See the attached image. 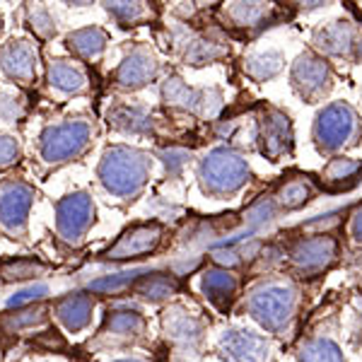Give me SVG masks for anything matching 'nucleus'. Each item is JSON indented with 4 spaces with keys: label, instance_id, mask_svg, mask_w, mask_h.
Returning a JSON list of instances; mask_svg holds the SVG:
<instances>
[{
    "label": "nucleus",
    "instance_id": "15",
    "mask_svg": "<svg viewBox=\"0 0 362 362\" xmlns=\"http://www.w3.org/2000/svg\"><path fill=\"white\" fill-rule=\"evenodd\" d=\"M44 80L49 90L63 99L85 97L90 92V78H87L83 63L70 61V58H54L46 63Z\"/></svg>",
    "mask_w": 362,
    "mask_h": 362
},
{
    "label": "nucleus",
    "instance_id": "19",
    "mask_svg": "<svg viewBox=\"0 0 362 362\" xmlns=\"http://www.w3.org/2000/svg\"><path fill=\"white\" fill-rule=\"evenodd\" d=\"M63 46H66V51L75 58V61L92 63V61H97V58H102L104 51H107L109 32L99 25L73 29V32L66 34Z\"/></svg>",
    "mask_w": 362,
    "mask_h": 362
},
{
    "label": "nucleus",
    "instance_id": "28",
    "mask_svg": "<svg viewBox=\"0 0 362 362\" xmlns=\"http://www.w3.org/2000/svg\"><path fill=\"white\" fill-rule=\"evenodd\" d=\"M177 288H179L177 280L162 276V273H150V276H143L138 280V293L153 302H160V300H165V297L174 295Z\"/></svg>",
    "mask_w": 362,
    "mask_h": 362
},
{
    "label": "nucleus",
    "instance_id": "29",
    "mask_svg": "<svg viewBox=\"0 0 362 362\" xmlns=\"http://www.w3.org/2000/svg\"><path fill=\"white\" fill-rule=\"evenodd\" d=\"M27 114V99L20 92L0 90V124H20Z\"/></svg>",
    "mask_w": 362,
    "mask_h": 362
},
{
    "label": "nucleus",
    "instance_id": "31",
    "mask_svg": "<svg viewBox=\"0 0 362 362\" xmlns=\"http://www.w3.org/2000/svg\"><path fill=\"white\" fill-rule=\"evenodd\" d=\"M44 273V264L34 259H10L0 264V276L5 280H29Z\"/></svg>",
    "mask_w": 362,
    "mask_h": 362
},
{
    "label": "nucleus",
    "instance_id": "21",
    "mask_svg": "<svg viewBox=\"0 0 362 362\" xmlns=\"http://www.w3.org/2000/svg\"><path fill=\"white\" fill-rule=\"evenodd\" d=\"M227 20L239 29L261 32L264 27H271L273 10L266 0H237L227 10Z\"/></svg>",
    "mask_w": 362,
    "mask_h": 362
},
{
    "label": "nucleus",
    "instance_id": "9",
    "mask_svg": "<svg viewBox=\"0 0 362 362\" xmlns=\"http://www.w3.org/2000/svg\"><path fill=\"white\" fill-rule=\"evenodd\" d=\"M160 75V61L155 51L145 44H136L126 51L119 68L114 70V87L121 92H140Z\"/></svg>",
    "mask_w": 362,
    "mask_h": 362
},
{
    "label": "nucleus",
    "instance_id": "5",
    "mask_svg": "<svg viewBox=\"0 0 362 362\" xmlns=\"http://www.w3.org/2000/svg\"><path fill=\"white\" fill-rule=\"evenodd\" d=\"M162 102L177 112L198 116V119H215L223 109V92L218 87H191L179 75H169L162 83Z\"/></svg>",
    "mask_w": 362,
    "mask_h": 362
},
{
    "label": "nucleus",
    "instance_id": "11",
    "mask_svg": "<svg viewBox=\"0 0 362 362\" xmlns=\"http://www.w3.org/2000/svg\"><path fill=\"white\" fill-rule=\"evenodd\" d=\"M0 73L20 90H29L39 75L37 44L29 39H8L0 44Z\"/></svg>",
    "mask_w": 362,
    "mask_h": 362
},
{
    "label": "nucleus",
    "instance_id": "39",
    "mask_svg": "<svg viewBox=\"0 0 362 362\" xmlns=\"http://www.w3.org/2000/svg\"><path fill=\"white\" fill-rule=\"evenodd\" d=\"M353 237L362 242V208L353 215Z\"/></svg>",
    "mask_w": 362,
    "mask_h": 362
},
{
    "label": "nucleus",
    "instance_id": "14",
    "mask_svg": "<svg viewBox=\"0 0 362 362\" xmlns=\"http://www.w3.org/2000/svg\"><path fill=\"white\" fill-rule=\"evenodd\" d=\"M174 46H177V54L181 56V61L191 68H203L210 63H218L230 54V49L218 42V39L208 37L203 32H194V29L181 27L174 37Z\"/></svg>",
    "mask_w": 362,
    "mask_h": 362
},
{
    "label": "nucleus",
    "instance_id": "42",
    "mask_svg": "<svg viewBox=\"0 0 362 362\" xmlns=\"http://www.w3.org/2000/svg\"><path fill=\"white\" fill-rule=\"evenodd\" d=\"M119 362H138V360H119Z\"/></svg>",
    "mask_w": 362,
    "mask_h": 362
},
{
    "label": "nucleus",
    "instance_id": "37",
    "mask_svg": "<svg viewBox=\"0 0 362 362\" xmlns=\"http://www.w3.org/2000/svg\"><path fill=\"white\" fill-rule=\"evenodd\" d=\"M49 290L44 288V285H34V288L29 290H22V293H17L15 297H10L8 300V307H25L29 302H37L39 297H44Z\"/></svg>",
    "mask_w": 362,
    "mask_h": 362
},
{
    "label": "nucleus",
    "instance_id": "30",
    "mask_svg": "<svg viewBox=\"0 0 362 362\" xmlns=\"http://www.w3.org/2000/svg\"><path fill=\"white\" fill-rule=\"evenodd\" d=\"M143 317L138 312H131V309H126V312H109L107 317V331H112L116 336H136L143 331Z\"/></svg>",
    "mask_w": 362,
    "mask_h": 362
},
{
    "label": "nucleus",
    "instance_id": "23",
    "mask_svg": "<svg viewBox=\"0 0 362 362\" xmlns=\"http://www.w3.org/2000/svg\"><path fill=\"white\" fill-rule=\"evenodd\" d=\"M102 8L119 27H140L155 17L150 0H102Z\"/></svg>",
    "mask_w": 362,
    "mask_h": 362
},
{
    "label": "nucleus",
    "instance_id": "3",
    "mask_svg": "<svg viewBox=\"0 0 362 362\" xmlns=\"http://www.w3.org/2000/svg\"><path fill=\"white\" fill-rule=\"evenodd\" d=\"M251 169L242 155L232 148H213L198 162V184L203 194L227 198L247 186Z\"/></svg>",
    "mask_w": 362,
    "mask_h": 362
},
{
    "label": "nucleus",
    "instance_id": "27",
    "mask_svg": "<svg viewBox=\"0 0 362 362\" xmlns=\"http://www.w3.org/2000/svg\"><path fill=\"white\" fill-rule=\"evenodd\" d=\"M165 326L177 341L189 343V341H198V338H201V324H198V319L189 317V314L179 307H174L172 312H167Z\"/></svg>",
    "mask_w": 362,
    "mask_h": 362
},
{
    "label": "nucleus",
    "instance_id": "22",
    "mask_svg": "<svg viewBox=\"0 0 362 362\" xmlns=\"http://www.w3.org/2000/svg\"><path fill=\"white\" fill-rule=\"evenodd\" d=\"M92 309H95V300H92L90 295L73 293V295L61 297V300L56 302L54 312L68 331H80L90 324Z\"/></svg>",
    "mask_w": 362,
    "mask_h": 362
},
{
    "label": "nucleus",
    "instance_id": "41",
    "mask_svg": "<svg viewBox=\"0 0 362 362\" xmlns=\"http://www.w3.org/2000/svg\"><path fill=\"white\" fill-rule=\"evenodd\" d=\"M0 37H3V17H0Z\"/></svg>",
    "mask_w": 362,
    "mask_h": 362
},
{
    "label": "nucleus",
    "instance_id": "36",
    "mask_svg": "<svg viewBox=\"0 0 362 362\" xmlns=\"http://www.w3.org/2000/svg\"><path fill=\"white\" fill-rule=\"evenodd\" d=\"M160 157H162L165 167H167L172 174H179L181 169L186 167V162H189V153H186V150H181V148H169V150H165V153H162Z\"/></svg>",
    "mask_w": 362,
    "mask_h": 362
},
{
    "label": "nucleus",
    "instance_id": "18",
    "mask_svg": "<svg viewBox=\"0 0 362 362\" xmlns=\"http://www.w3.org/2000/svg\"><path fill=\"white\" fill-rule=\"evenodd\" d=\"M107 124L124 136H150L155 131V116L145 104L116 102L107 112Z\"/></svg>",
    "mask_w": 362,
    "mask_h": 362
},
{
    "label": "nucleus",
    "instance_id": "8",
    "mask_svg": "<svg viewBox=\"0 0 362 362\" xmlns=\"http://www.w3.org/2000/svg\"><path fill=\"white\" fill-rule=\"evenodd\" d=\"M95 225V201L87 191H73L56 203V232L63 242L80 244Z\"/></svg>",
    "mask_w": 362,
    "mask_h": 362
},
{
    "label": "nucleus",
    "instance_id": "24",
    "mask_svg": "<svg viewBox=\"0 0 362 362\" xmlns=\"http://www.w3.org/2000/svg\"><path fill=\"white\" fill-rule=\"evenodd\" d=\"M25 27L39 42H51L58 37V17L49 5L39 3V0H29L25 5Z\"/></svg>",
    "mask_w": 362,
    "mask_h": 362
},
{
    "label": "nucleus",
    "instance_id": "38",
    "mask_svg": "<svg viewBox=\"0 0 362 362\" xmlns=\"http://www.w3.org/2000/svg\"><path fill=\"white\" fill-rule=\"evenodd\" d=\"M293 3L297 5V8H302L305 13H312V10H319L324 8L329 0H293Z\"/></svg>",
    "mask_w": 362,
    "mask_h": 362
},
{
    "label": "nucleus",
    "instance_id": "6",
    "mask_svg": "<svg viewBox=\"0 0 362 362\" xmlns=\"http://www.w3.org/2000/svg\"><path fill=\"white\" fill-rule=\"evenodd\" d=\"M297 295L288 283H266L249 297V312L271 331H280L295 312Z\"/></svg>",
    "mask_w": 362,
    "mask_h": 362
},
{
    "label": "nucleus",
    "instance_id": "2",
    "mask_svg": "<svg viewBox=\"0 0 362 362\" xmlns=\"http://www.w3.org/2000/svg\"><path fill=\"white\" fill-rule=\"evenodd\" d=\"M95 124L83 116L49 124L39 133V157L49 167H63L78 162L95 143Z\"/></svg>",
    "mask_w": 362,
    "mask_h": 362
},
{
    "label": "nucleus",
    "instance_id": "32",
    "mask_svg": "<svg viewBox=\"0 0 362 362\" xmlns=\"http://www.w3.org/2000/svg\"><path fill=\"white\" fill-rule=\"evenodd\" d=\"M312 196V186L305 179H293L278 191V203L285 208H300L305 206Z\"/></svg>",
    "mask_w": 362,
    "mask_h": 362
},
{
    "label": "nucleus",
    "instance_id": "13",
    "mask_svg": "<svg viewBox=\"0 0 362 362\" xmlns=\"http://www.w3.org/2000/svg\"><path fill=\"white\" fill-rule=\"evenodd\" d=\"M314 49L334 58H353L362 63V29L353 22L338 20L329 27H321L314 34Z\"/></svg>",
    "mask_w": 362,
    "mask_h": 362
},
{
    "label": "nucleus",
    "instance_id": "1",
    "mask_svg": "<svg viewBox=\"0 0 362 362\" xmlns=\"http://www.w3.org/2000/svg\"><path fill=\"white\" fill-rule=\"evenodd\" d=\"M153 172V157L145 150L131 148V145H112L104 150L97 167L99 184L107 194L121 201H133L145 189Z\"/></svg>",
    "mask_w": 362,
    "mask_h": 362
},
{
    "label": "nucleus",
    "instance_id": "40",
    "mask_svg": "<svg viewBox=\"0 0 362 362\" xmlns=\"http://www.w3.org/2000/svg\"><path fill=\"white\" fill-rule=\"evenodd\" d=\"M66 5H70V8H90L92 3H97V0H63Z\"/></svg>",
    "mask_w": 362,
    "mask_h": 362
},
{
    "label": "nucleus",
    "instance_id": "12",
    "mask_svg": "<svg viewBox=\"0 0 362 362\" xmlns=\"http://www.w3.org/2000/svg\"><path fill=\"white\" fill-rule=\"evenodd\" d=\"M254 140L259 145L261 155L268 157L271 162H280L285 155L293 153V124L290 116L283 114L280 109H266L264 116L256 121Z\"/></svg>",
    "mask_w": 362,
    "mask_h": 362
},
{
    "label": "nucleus",
    "instance_id": "4",
    "mask_svg": "<svg viewBox=\"0 0 362 362\" xmlns=\"http://www.w3.org/2000/svg\"><path fill=\"white\" fill-rule=\"evenodd\" d=\"M312 140L319 153L334 155L353 148L362 140V121L358 112L346 102H334L324 107L314 119Z\"/></svg>",
    "mask_w": 362,
    "mask_h": 362
},
{
    "label": "nucleus",
    "instance_id": "34",
    "mask_svg": "<svg viewBox=\"0 0 362 362\" xmlns=\"http://www.w3.org/2000/svg\"><path fill=\"white\" fill-rule=\"evenodd\" d=\"M22 160V143L13 133L0 131V172H8Z\"/></svg>",
    "mask_w": 362,
    "mask_h": 362
},
{
    "label": "nucleus",
    "instance_id": "17",
    "mask_svg": "<svg viewBox=\"0 0 362 362\" xmlns=\"http://www.w3.org/2000/svg\"><path fill=\"white\" fill-rule=\"evenodd\" d=\"M225 362H268L271 348L266 338L251 334V331H227L220 341Z\"/></svg>",
    "mask_w": 362,
    "mask_h": 362
},
{
    "label": "nucleus",
    "instance_id": "26",
    "mask_svg": "<svg viewBox=\"0 0 362 362\" xmlns=\"http://www.w3.org/2000/svg\"><path fill=\"white\" fill-rule=\"evenodd\" d=\"M283 68H285V58L280 51H261V54H251L244 58V73L254 83L273 80Z\"/></svg>",
    "mask_w": 362,
    "mask_h": 362
},
{
    "label": "nucleus",
    "instance_id": "25",
    "mask_svg": "<svg viewBox=\"0 0 362 362\" xmlns=\"http://www.w3.org/2000/svg\"><path fill=\"white\" fill-rule=\"evenodd\" d=\"M203 293L215 307L225 309L237 293V278L223 268H210L203 273Z\"/></svg>",
    "mask_w": 362,
    "mask_h": 362
},
{
    "label": "nucleus",
    "instance_id": "43",
    "mask_svg": "<svg viewBox=\"0 0 362 362\" xmlns=\"http://www.w3.org/2000/svg\"><path fill=\"white\" fill-rule=\"evenodd\" d=\"M203 3H213V0H203Z\"/></svg>",
    "mask_w": 362,
    "mask_h": 362
},
{
    "label": "nucleus",
    "instance_id": "7",
    "mask_svg": "<svg viewBox=\"0 0 362 362\" xmlns=\"http://www.w3.org/2000/svg\"><path fill=\"white\" fill-rule=\"evenodd\" d=\"M34 206V186L25 179L0 181V230L22 239Z\"/></svg>",
    "mask_w": 362,
    "mask_h": 362
},
{
    "label": "nucleus",
    "instance_id": "20",
    "mask_svg": "<svg viewBox=\"0 0 362 362\" xmlns=\"http://www.w3.org/2000/svg\"><path fill=\"white\" fill-rule=\"evenodd\" d=\"M336 256V242L331 237H314L300 242L293 251V261L302 273H317L324 271Z\"/></svg>",
    "mask_w": 362,
    "mask_h": 362
},
{
    "label": "nucleus",
    "instance_id": "35",
    "mask_svg": "<svg viewBox=\"0 0 362 362\" xmlns=\"http://www.w3.org/2000/svg\"><path fill=\"white\" fill-rule=\"evenodd\" d=\"M302 362H343V358L331 341H314L302 350Z\"/></svg>",
    "mask_w": 362,
    "mask_h": 362
},
{
    "label": "nucleus",
    "instance_id": "16",
    "mask_svg": "<svg viewBox=\"0 0 362 362\" xmlns=\"http://www.w3.org/2000/svg\"><path fill=\"white\" fill-rule=\"evenodd\" d=\"M162 242V227L157 223L133 225L126 230L112 247L107 249V259L112 261H126V259H143V256L153 254Z\"/></svg>",
    "mask_w": 362,
    "mask_h": 362
},
{
    "label": "nucleus",
    "instance_id": "33",
    "mask_svg": "<svg viewBox=\"0 0 362 362\" xmlns=\"http://www.w3.org/2000/svg\"><path fill=\"white\" fill-rule=\"evenodd\" d=\"M362 172V165L348 157H334L329 167L324 169V179L329 184H341V181H355V177Z\"/></svg>",
    "mask_w": 362,
    "mask_h": 362
},
{
    "label": "nucleus",
    "instance_id": "10",
    "mask_svg": "<svg viewBox=\"0 0 362 362\" xmlns=\"http://www.w3.org/2000/svg\"><path fill=\"white\" fill-rule=\"evenodd\" d=\"M290 83H293V90L307 104H314L321 102L331 92V87H334V70L317 54H302L293 63Z\"/></svg>",
    "mask_w": 362,
    "mask_h": 362
}]
</instances>
